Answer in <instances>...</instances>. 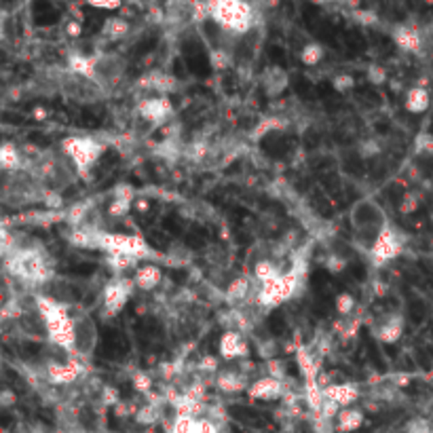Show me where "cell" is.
Returning a JSON list of instances; mask_svg holds the SVG:
<instances>
[{"instance_id": "obj_1", "label": "cell", "mask_w": 433, "mask_h": 433, "mask_svg": "<svg viewBox=\"0 0 433 433\" xmlns=\"http://www.w3.org/2000/svg\"><path fill=\"white\" fill-rule=\"evenodd\" d=\"M34 305L38 315L44 321L46 339H49L56 347H60L66 353H76V319L70 313L68 305L56 300L53 296L36 294Z\"/></svg>"}, {"instance_id": "obj_2", "label": "cell", "mask_w": 433, "mask_h": 433, "mask_svg": "<svg viewBox=\"0 0 433 433\" xmlns=\"http://www.w3.org/2000/svg\"><path fill=\"white\" fill-rule=\"evenodd\" d=\"M207 17L226 34L244 36L254 28V5L250 0H205Z\"/></svg>"}, {"instance_id": "obj_3", "label": "cell", "mask_w": 433, "mask_h": 433, "mask_svg": "<svg viewBox=\"0 0 433 433\" xmlns=\"http://www.w3.org/2000/svg\"><path fill=\"white\" fill-rule=\"evenodd\" d=\"M5 269L9 275L19 279L26 285H44L53 277V271L42 256V252L34 248H17L9 256H5Z\"/></svg>"}, {"instance_id": "obj_4", "label": "cell", "mask_w": 433, "mask_h": 433, "mask_svg": "<svg viewBox=\"0 0 433 433\" xmlns=\"http://www.w3.org/2000/svg\"><path fill=\"white\" fill-rule=\"evenodd\" d=\"M60 148L62 155L72 163L74 171L85 178L104 157L106 144L93 135H68L60 142Z\"/></svg>"}, {"instance_id": "obj_5", "label": "cell", "mask_w": 433, "mask_h": 433, "mask_svg": "<svg viewBox=\"0 0 433 433\" xmlns=\"http://www.w3.org/2000/svg\"><path fill=\"white\" fill-rule=\"evenodd\" d=\"M95 250H104L108 256H131L135 260H148L155 256V250L144 241L139 235H123V232H104L98 228L95 232Z\"/></svg>"}, {"instance_id": "obj_6", "label": "cell", "mask_w": 433, "mask_h": 433, "mask_svg": "<svg viewBox=\"0 0 433 433\" xmlns=\"http://www.w3.org/2000/svg\"><path fill=\"white\" fill-rule=\"evenodd\" d=\"M300 271L298 266L290 269V271H285L279 279L271 281V283H262L258 285V290H256V305L271 311V309H277L281 307L283 303L287 300H292L298 292V287H300Z\"/></svg>"}, {"instance_id": "obj_7", "label": "cell", "mask_w": 433, "mask_h": 433, "mask_svg": "<svg viewBox=\"0 0 433 433\" xmlns=\"http://www.w3.org/2000/svg\"><path fill=\"white\" fill-rule=\"evenodd\" d=\"M351 226L353 230L366 239V241H374L376 235L389 224L387 216H384L382 207L374 201V199H359L353 207H351Z\"/></svg>"}, {"instance_id": "obj_8", "label": "cell", "mask_w": 433, "mask_h": 433, "mask_svg": "<svg viewBox=\"0 0 433 433\" xmlns=\"http://www.w3.org/2000/svg\"><path fill=\"white\" fill-rule=\"evenodd\" d=\"M404 248H406L404 232L389 222L370 244V262L376 269H380L384 264L393 262L396 258H400L404 254Z\"/></svg>"}, {"instance_id": "obj_9", "label": "cell", "mask_w": 433, "mask_h": 433, "mask_svg": "<svg viewBox=\"0 0 433 433\" xmlns=\"http://www.w3.org/2000/svg\"><path fill=\"white\" fill-rule=\"evenodd\" d=\"M133 290H137V287H135V281L129 279V277H114V279H110V281L104 285V292H102L104 313H106L108 317L119 315V313L127 307V303H129Z\"/></svg>"}, {"instance_id": "obj_10", "label": "cell", "mask_w": 433, "mask_h": 433, "mask_svg": "<svg viewBox=\"0 0 433 433\" xmlns=\"http://www.w3.org/2000/svg\"><path fill=\"white\" fill-rule=\"evenodd\" d=\"M137 114L153 127H159L173 117V104L167 95H151L137 104Z\"/></svg>"}, {"instance_id": "obj_11", "label": "cell", "mask_w": 433, "mask_h": 433, "mask_svg": "<svg viewBox=\"0 0 433 433\" xmlns=\"http://www.w3.org/2000/svg\"><path fill=\"white\" fill-rule=\"evenodd\" d=\"M125 72V60L117 53H98L95 56V74L93 83L106 87L119 80Z\"/></svg>"}, {"instance_id": "obj_12", "label": "cell", "mask_w": 433, "mask_h": 433, "mask_svg": "<svg viewBox=\"0 0 433 433\" xmlns=\"http://www.w3.org/2000/svg\"><path fill=\"white\" fill-rule=\"evenodd\" d=\"M218 353H220V359H224V362H237V359L248 357L250 345L246 341L244 332L226 330L218 341Z\"/></svg>"}, {"instance_id": "obj_13", "label": "cell", "mask_w": 433, "mask_h": 433, "mask_svg": "<svg viewBox=\"0 0 433 433\" xmlns=\"http://www.w3.org/2000/svg\"><path fill=\"white\" fill-rule=\"evenodd\" d=\"M83 364L76 357H70L68 362H51L46 364V380L51 384H58V387H68V384H74L80 376H83Z\"/></svg>"}, {"instance_id": "obj_14", "label": "cell", "mask_w": 433, "mask_h": 433, "mask_svg": "<svg viewBox=\"0 0 433 433\" xmlns=\"http://www.w3.org/2000/svg\"><path fill=\"white\" fill-rule=\"evenodd\" d=\"M404 328H406L404 317L400 313H389L374 323L372 334H374V339L382 345H396L404 336Z\"/></svg>"}, {"instance_id": "obj_15", "label": "cell", "mask_w": 433, "mask_h": 433, "mask_svg": "<svg viewBox=\"0 0 433 433\" xmlns=\"http://www.w3.org/2000/svg\"><path fill=\"white\" fill-rule=\"evenodd\" d=\"M76 319V355H83V357H89L93 355L95 347H98V325H95V321L89 317V315H78L74 317Z\"/></svg>"}, {"instance_id": "obj_16", "label": "cell", "mask_w": 433, "mask_h": 433, "mask_svg": "<svg viewBox=\"0 0 433 433\" xmlns=\"http://www.w3.org/2000/svg\"><path fill=\"white\" fill-rule=\"evenodd\" d=\"M283 393H285V380L275 378L271 374L256 378L248 389V396L258 402H277L283 398Z\"/></svg>"}, {"instance_id": "obj_17", "label": "cell", "mask_w": 433, "mask_h": 433, "mask_svg": "<svg viewBox=\"0 0 433 433\" xmlns=\"http://www.w3.org/2000/svg\"><path fill=\"white\" fill-rule=\"evenodd\" d=\"M260 87L266 98H279L290 87V74L283 70L281 66H269L260 74Z\"/></svg>"}, {"instance_id": "obj_18", "label": "cell", "mask_w": 433, "mask_h": 433, "mask_svg": "<svg viewBox=\"0 0 433 433\" xmlns=\"http://www.w3.org/2000/svg\"><path fill=\"white\" fill-rule=\"evenodd\" d=\"M323 400L339 408H349L359 400V387L353 382H330L323 387Z\"/></svg>"}, {"instance_id": "obj_19", "label": "cell", "mask_w": 433, "mask_h": 433, "mask_svg": "<svg viewBox=\"0 0 433 433\" xmlns=\"http://www.w3.org/2000/svg\"><path fill=\"white\" fill-rule=\"evenodd\" d=\"M250 380L244 372H239L235 368H224L216 374V387L218 391L226 393V396H235V393H248L250 389Z\"/></svg>"}, {"instance_id": "obj_20", "label": "cell", "mask_w": 433, "mask_h": 433, "mask_svg": "<svg viewBox=\"0 0 433 433\" xmlns=\"http://www.w3.org/2000/svg\"><path fill=\"white\" fill-rule=\"evenodd\" d=\"M133 205H135V188L131 184H119L112 190V199H110V205H108V216L114 218V220H121V218H125L131 212Z\"/></svg>"}, {"instance_id": "obj_21", "label": "cell", "mask_w": 433, "mask_h": 433, "mask_svg": "<svg viewBox=\"0 0 433 433\" xmlns=\"http://www.w3.org/2000/svg\"><path fill=\"white\" fill-rule=\"evenodd\" d=\"M391 38L398 44V49H402L404 53H421L423 49V36L416 28L400 24L391 30Z\"/></svg>"}, {"instance_id": "obj_22", "label": "cell", "mask_w": 433, "mask_h": 433, "mask_svg": "<svg viewBox=\"0 0 433 433\" xmlns=\"http://www.w3.org/2000/svg\"><path fill=\"white\" fill-rule=\"evenodd\" d=\"M169 433H220V431H218V425L207 416L195 418V416H178L176 414Z\"/></svg>"}, {"instance_id": "obj_23", "label": "cell", "mask_w": 433, "mask_h": 433, "mask_svg": "<svg viewBox=\"0 0 433 433\" xmlns=\"http://www.w3.org/2000/svg\"><path fill=\"white\" fill-rule=\"evenodd\" d=\"M133 281H135L137 290L153 292V290H157V287L161 285V281H163V269L159 264H153V262L139 264V269H135Z\"/></svg>"}, {"instance_id": "obj_24", "label": "cell", "mask_w": 433, "mask_h": 433, "mask_svg": "<svg viewBox=\"0 0 433 433\" xmlns=\"http://www.w3.org/2000/svg\"><path fill=\"white\" fill-rule=\"evenodd\" d=\"M366 423V414L357 406L341 408V412L334 418V431L336 433H355Z\"/></svg>"}, {"instance_id": "obj_25", "label": "cell", "mask_w": 433, "mask_h": 433, "mask_svg": "<svg viewBox=\"0 0 433 433\" xmlns=\"http://www.w3.org/2000/svg\"><path fill=\"white\" fill-rule=\"evenodd\" d=\"M404 108L410 114H425L431 108V93L425 85H414L406 91Z\"/></svg>"}, {"instance_id": "obj_26", "label": "cell", "mask_w": 433, "mask_h": 433, "mask_svg": "<svg viewBox=\"0 0 433 433\" xmlns=\"http://www.w3.org/2000/svg\"><path fill=\"white\" fill-rule=\"evenodd\" d=\"M252 294V279L248 277H235L224 290V300L228 307H239L244 305Z\"/></svg>"}, {"instance_id": "obj_27", "label": "cell", "mask_w": 433, "mask_h": 433, "mask_svg": "<svg viewBox=\"0 0 433 433\" xmlns=\"http://www.w3.org/2000/svg\"><path fill=\"white\" fill-rule=\"evenodd\" d=\"M283 273H285V269H283L277 260H273V258H264V260H258V262L254 264V277H256V281H258L260 285L279 279Z\"/></svg>"}, {"instance_id": "obj_28", "label": "cell", "mask_w": 433, "mask_h": 433, "mask_svg": "<svg viewBox=\"0 0 433 433\" xmlns=\"http://www.w3.org/2000/svg\"><path fill=\"white\" fill-rule=\"evenodd\" d=\"M139 83H142V87H148L151 91H157V95H167L176 89V78L165 72H151Z\"/></svg>"}, {"instance_id": "obj_29", "label": "cell", "mask_w": 433, "mask_h": 433, "mask_svg": "<svg viewBox=\"0 0 433 433\" xmlns=\"http://www.w3.org/2000/svg\"><path fill=\"white\" fill-rule=\"evenodd\" d=\"M129 32H131V26L125 17H108L102 26V36L108 38L110 42L127 38Z\"/></svg>"}, {"instance_id": "obj_30", "label": "cell", "mask_w": 433, "mask_h": 433, "mask_svg": "<svg viewBox=\"0 0 433 433\" xmlns=\"http://www.w3.org/2000/svg\"><path fill=\"white\" fill-rule=\"evenodd\" d=\"M0 167L5 171H17L22 167V153L17 148V144L13 142H3L0 146Z\"/></svg>"}, {"instance_id": "obj_31", "label": "cell", "mask_w": 433, "mask_h": 433, "mask_svg": "<svg viewBox=\"0 0 433 433\" xmlns=\"http://www.w3.org/2000/svg\"><path fill=\"white\" fill-rule=\"evenodd\" d=\"M296 364L300 368V374L305 378V382L309 380H319V370H317V362L313 357V353L305 347H298L296 351Z\"/></svg>"}, {"instance_id": "obj_32", "label": "cell", "mask_w": 433, "mask_h": 433, "mask_svg": "<svg viewBox=\"0 0 433 433\" xmlns=\"http://www.w3.org/2000/svg\"><path fill=\"white\" fill-rule=\"evenodd\" d=\"M323 58H325V49H323V44H319V42H307L298 53L300 64L309 66V68L319 66L323 62Z\"/></svg>"}, {"instance_id": "obj_33", "label": "cell", "mask_w": 433, "mask_h": 433, "mask_svg": "<svg viewBox=\"0 0 433 433\" xmlns=\"http://www.w3.org/2000/svg\"><path fill=\"white\" fill-rule=\"evenodd\" d=\"M159 418H161L159 404L148 402V404H144L142 408L135 410V423H139V425H155Z\"/></svg>"}, {"instance_id": "obj_34", "label": "cell", "mask_w": 433, "mask_h": 433, "mask_svg": "<svg viewBox=\"0 0 433 433\" xmlns=\"http://www.w3.org/2000/svg\"><path fill=\"white\" fill-rule=\"evenodd\" d=\"M334 309L341 317H351V313L355 311V298L351 292H339L334 298Z\"/></svg>"}, {"instance_id": "obj_35", "label": "cell", "mask_w": 433, "mask_h": 433, "mask_svg": "<svg viewBox=\"0 0 433 433\" xmlns=\"http://www.w3.org/2000/svg\"><path fill=\"white\" fill-rule=\"evenodd\" d=\"M285 125L277 119V117H264L256 127H254V131H252V137L254 139H260V137H264L266 133H271V131H279V129H283Z\"/></svg>"}, {"instance_id": "obj_36", "label": "cell", "mask_w": 433, "mask_h": 433, "mask_svg": "<svg viewBox=\"0 0 433 433\" xmlns=\"http://www.w3.org/2000/svg\"><path fill=\"white\" fill-rule=\"evenodd\" d=\"M210 62L216 70H224L232 64V53L224 49V46H216V49L210 51Z\"/></svg>"}, {"instance_id": "obj_37", "label": "cell", "mask_w": 433, "mask_h": 433, "mask_svg": "<svg viewBox=\"0 0 433 433\" xmlns=\"http://www.w3.org/2000/svg\"><path fill=\"white\" fill-rule=\"evenodd\" d=\"M131 384H133V389L137 393H144V396H148L151 389H153V376L148 372H144V370H137L133 376H131Z\"/></svg>"}, {"instance_id": "obj_38", "label": "cell", "mask_w": 433, "mask_h": 433, "mask_svg": "<svg viewBox=\"0 0 433 433\" xmlns=\"http://www.w3.org/2000/svg\"><path fill=\"white\" fill-rule=\"evenodd\" d=\"M106 262L110 264V269H114L117 273H123V271H129V269H139V260L131 258V256H106Z\"/></svg>"}, {"instance_id": "obj_39", "label": "cell", "mask_w": 433, "mask_h": 433, "mask_svg": "<svg viewBox=\"0 0 433 433\" xmlns=\"http://www.w3.org/2000/svg\"><path fill=\"white\" fill-rule=\"evenodd\" d=\"M332 89L339 93H349L351 89H355V76L349 72H339L332 78Z\"/></svg>"}, {"instance_id": "obj_40", "label": "cell", "mask_w": 433, "mask_h": 433, "mask_svg": "<svg viewBox=\"0 0 433 433\" xmlns=\"http://www.w3.org/2000/svg\"><path fill=\"white\" fill-rule=\"evenodd\" d=\"M414 151L418 155H433V133L421 131L414 137Z\"/></svg>"}, {"instance_id": "obj_41", "label": "cell", "mask_w": 433, "mask_h": 433, "mask_svg": "<svg viewBox=\"0 0 433 433\" xmlns=\"http://www.w3.org/2000/svg\"><path fill=\"white\" fill-rule=\"evenodd\" d=\"M418 207H421V201H418V195H416V192H406V195L402 197V203H400V214H402V216H410V214H414Z\"/></svg>"}, {"instance_id": "obj_42", "label": "cell", "mask_w": 433, "mask_h": 433, "mask_svg": "<svg viewBox=\"0 0 433 433\" xmlns=\"http://www.w3.org/2000/svg\"><path fill=\"white\" fill-rule=\"evenodd\" d=\"M325 269L332 273V275H339V273H343L345 269H347V258L345 256H341V254H328V258H325Z\"/></svg>"}, {"instance_id": "obj_43", "label": "cell", "mask_w": 433, "mask_h": 433, "mask_svg": "<svg viewBox=\"0 0 433 433\" xmlns=\"http://www.w3.org/2000/svg\"><path fill=\"white\" fill-rule=\"evenodd\" d=\"M406 433H433V425L423 416H414L406 423Z\"/></svg>"}, {"instance_id": "obj_44", "label": "cell", "mask_w": 433, "mask_h": 433, "mask_svg": "<svg viewBox=\"0 0 433 433\" xmlns=\"http://www.w3.org/2000/svg\"><path fill=\"white\" fill-rule=\"evenodd\" d=\"M387 70H384L380 64H372L370 68H368V80L372 83V85H384L387 83Z\"/></svg>"}, {"instance_id": "obj_45", "label": "cell", "mask_w": 433, "mask_h": 433, "mask_svg": "<svg viewBox=\"0 0 433 433\" xmlns=\"http://www.w3.org/2000/svg\"><path fill=\"white\" fill-rule=\"evenodd\" d=\"M199 370L205 374H218L220 372V357L216 355H203V359L199 362Z\"/></svg>"}, {"instance_id": "obj_46", "label": "cell", "mask_w": 433, "mask_h": 433, "mask_svg": "<svg viewBox=\"0 0 433 433\" xmlns=\"http://www.w3.org/2000/svg\"><path fill=\"white\" fill-rule=\"evenodd\" d=\"M87 5H91L93 9H106V11H114L121 7L123 0H85Z\"/></svg>"}, {"instance_id": "obj_47", "label": "cell", "mask_w": 433, "mask_h": 433, "mask_svg": "<svg viewBox=\"0 0 433 433\" xmlns=\"http://www.w3.org/2000/svg\"><path fill=\"white\" fill-rule=\"evenodd\" d=\"M15 404H17V393L11 387H5L3 391H0V406H3V408H11Z\"/></svg>"}, {"instance_id": "obj_48", "label": "cell", "mask_w": 433, "mask_h": 433, "mask_svg": "<svg viewBox=\"0 0 433 433\" xmlns=\"http://www.w3.org/2000/svg\"><path fill=\"white\" fill-rule=\"evenodd\" d=\"M102 404L106 406H117L119 404V393L112 387H104L102 389Z\"/></svg>"}, {"instance_id": "obj_49", "label": "cell", "mask_w": 433, "mask_h": 433, "mask_svg": "<svg viewBox=\"0 0 433 433\" xmlns=\"http://www.w3.org/2000/svg\"><path fill=\"white\" fill-rule=\"evenodd\" d=\"M353 17H355L359 24H364V26H372V24H376V15H374L372 11H355V13H353Z\"/></svg>"}, {"instance_id": "obj_50", "label": "cell", "mask_w": 433, "mask_h": 433, "mask_svg": "<svg viewBox=\"0 0 433 433\" xmlns=\"http://www.w3.org/2000/svg\"><path fill=\"white\" fill-rule=\"evenodd\" d=\"M362 157H374V155H378L380 153V148H378V144L374 142V139H368L366 144H362Z\"/></svg>"}, {"instance_id": "obj_51", "label": "cell", "mask_w": 433, "mask_h": 433, "mask_svg": "<svg viewBox=\"0 0 433 433\" xmlns=\"http://www.w3.org/2000/svg\"><path fill=\"white\" fill-rule=\"evenodd\" d=\"M178 368H180V364H173V362L171 364H161V376L163 378H173L180 372Z\"/></svg>"}, {"instance_id": "obj_52", "label": "cell", "mask_w": 433, "mask_h": 433, "mask_svg": "<svg viewBox=\"0 0 433 433\" xmlns=\"http://www.w3.org/2000/svg\"><path fill=\"white\" fill-rule=\"evenodd\" d=\"M66 32H68V36H72V38H78V36H80V32H83V26H80V22H68V26H66Z\"/></svg>"}, {"instance_id": "obj_53", "label": "cell", "mask_w": 433, "mask_h": 433, "mask_svg": "<svg viewBox=\"0 0 433 433\" xmlns=\"http://www.w3.org/2000/svg\"><path fill=\"white\" fill-rule=\"evenodd\" d=\"M32 117H34L36 121H44V119H46V110L40 108V106H36V108L32 110Z\"/></svg>"}, {"instance_id": "obj_54", "label": "cell", "mask_w": 433, "mask_h": 433, "mask_svg": "<svg viewBox=\"0 0 433 433\" xmlns=\"http://www.w3.org/2000/svg\"><path fill=\"white\" fill-rule=\"evenodd\" d=\"M429 30H431V34H433V22H431V26H429Z\"/></svg>"}, {"instance_id": "obj_55", "label": "cell", "mask_w": 433, "mask_h": 433, "mask_svg": "<svg viewBox=\"0 0 433 433\" xmlns=\"http://www.w3.org/2000/svg\"><path fill=\"white\" fill-rule=\"evenodd\" d=\"M32 433H38V431H32Z\"/></svg>"}]
</instances>
